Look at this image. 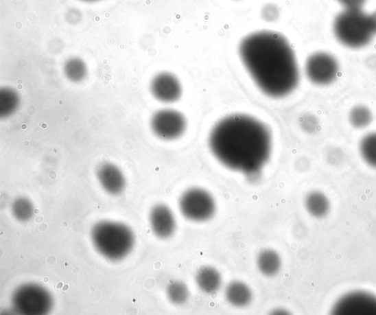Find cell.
Instances as JSON below:
<instances>
[{"label": "cell", "instance_id": "6da1fadb", "mask_svg": "<svg viewBox=\"0 0 376 315\" xmlns=\"http://www.w3.org/2000/svg\"><path fill=\"white\" fill-rule=\"evenodd\" d=\"M239 54L256 85L267 96L284 97L298 86L296 57L283 35L270 30L250 34L240 42Z\"/></svg>", "mask_w": 376, "mask_h": 315}, {"label": "cell", "instance_id": "7a4b0ae2", "mask_svg": "<svg viewBox=\"0 0 376 315\" xmlns=\"http://www.w3.org/2000/svg\"><path fill=\"white\" fill-rule=\"evenodd\" d=\"M209 145L219 162L247 176H255L262 171L272 150L267 126L245 114H233L218 122L209 138Z\"/></svg>", "mask_w": 376, "mask_h": 315}, {"label": "cell", "instance_id": "3957f363", "mask_svg": "<svg viewBox=\"0 0 376 315\" xmlns=\"http://www.w3.org/2000/svg\"><path fill=\"white\" fill-rule=\"evenodd\" d=\"M91 238L99 253L110 261L127 257L135 244L134 233L128 226L108 220L94 225L91 231Z\"/></svg>", "mask_w": 376, "mask_h": 315}, {"label": "cell", "instance_id": "277c9868", "mask_svg": "<svg viewBox=\"0 0 376 315\" xmlns=\"http://www.w3.org/2000/svg\"><path fill=\"white\" fill-rule=\"evenodd\" d=\"M333 30L340 43L351 49L367 46L375 36L369 14L362 9H344L334 19Z\"/></svg>", "mask_w": 376, "mask_h": 315}, {"label": "cell", "instance_id": "5b68a950", "mask_svg": "<svg viewBox=\"0 0 376 315\" xmlns=\"http://www.w3.org/2000/svg\"><path fill=\"white\" fill-rule=\"evenodd\" d=\"M12 301L16 312L27 315L47 314L54 305L51 293L36 283H27L18 287L13 292Z\"/></svg>", "mask_w": 376, "mask_h": 315}, {"label": "cell", "instance_id": "8992f818", "mask_svg": "<svg viewBox=\"0 0 376 315\" xmlns=\"http://www.w3.org/2000/svg\"><path fill=\"white\" fill-rule=\"evenodd\" d=\"M179 209L182 215L191 222H206L213 218L216 213L214 197L204 189H188L180 198Z\"/></svg>", "mask_w": 376, "mask_h": 315}, {"label": "cell", "instance_id": "52a82bcc", "mask_svg": "<svg viewBox=\"0 0 376 315\" xmlns=\"http://www.w3.org/2000/svg\"><path fill=\"white\" fill-rule=\"evenodd\" d=\"M305 73L312 83L318 86H327L338 78L339 62L328 52L318 51L307 59Z\"/></svg>", "mask_w": 376, "mask_h": 315}, {"label": "cell", "instance_id": "ba28073f", "mask_svg": "<svg viewBox=\"0 0 376 315\" xmlns=\"http://www.w3.org/2000/svg\"><path fill=\"white\" fill-rule=\"evenodd\" d=\"M151 128L154 134L164 141L178 139L186 130L187 121L184 115L172 109H163L156 112L151 119Z\"/></svg>", "mask_w": 376, "mask_h": 315}, {"label": "cell", "instance_id": "9c48e42d", "mask_svg": "<svg viewBox=\"0 0 376 315\" xmlns=\"http://www.w3.org/2000/svg\"><path fill=\"white\" fill-rule=\"evenodd\" d=\"M150 90L153 97L163 103L178 101L183 93L180 80L169 72L156 75L151 82Z\"/></svg>", "mask_w": 376, "mask_h": 315}, {"label": "cell", "instance_id": "30bf717a", "mask_svg": "<svg viewBox=\"0 0 376 315\" xmlns=\"http://www.w3.org/2000/svg\"><path fill=\"white\" fill-rule=\"evenodd\" d=\"M336 314H376V296L354 292L342 296L333 307Z\"/></svg>", "mask_w": 376, "mask_h": 315}, {"label": "cell", "instance_id": "8fae6325", "mask_svg": "<svg viewBox=\"0 0 376 315\" xmlns=\"http://www.w3.org/2000/svg\"><path fill=\"white\" fill-rule=\"evenodd\" d=\"M150 224L154 235L162 240L172 237L176 232L174 214L170 207L164 204H158L152 208Z\"/></svg>", "mask_w": 376, "mask_h": 315}, {"label": "cell", "instance_id": "7c38bea8", "mask_svg": "<svg viewBox=\"0 0 376 315\" xmlns=\"http://www.w3.org/2000/svg\"><path fill=\"white\" fill-rule=\"evenodd\" d=\"M97 176L104 191L110 195H120L126 188V178L119 167L113 163L101 164L97 170Z\"/></svg>", "mask_w": 376, "mask_h": 315}, {"label": "cell", "instance_id": "4fadbf2b", "mask_svg": "<svg viewBox=\"0 0 376 315\" xmlns=\"http://www.w3.org/2000/svg\"><path fill=\"white\" fill-rule=\"evenodd\" d=\"M224 296L226 301L237 308L248 307L253 299V293L249 286L237 280L228 283L225 289Z\"/></svg>", "mask_w": 376, "mask_h": 315}, {"label": "cell", "instance_id": "5bb4252c", "mask_svg": "<svg viewBox=\"0 0 376 315\" xmlns=\"http://www.w3.org/2000/svg\"><path fill=\"white\" fill-rule=\"evenodd\" d=\"M195 280L198 288L207 295L216 293L222 285L220 272L211 266H204L198 269Z\"/></svg>", "mask_w": 376, "mask_h": 315}, {"label": "cell", "instance_id": "9a60e30c", "mask_svg": "<svg viewBox=\"0 0 376 315\" xmlns=\"http://www.w3.org/2000/svg\"><path fill=\"white\" fill-rule=\"evenodd\" d=\"M257 266L261 275L266 277H274L281 269L282 260L277 250L264 248L257 255Z\"/></svg>", "mask_w": 376, "mask_h": 315}, {"label": "cell", "instance_id": "2e32d148", "mask_svg": "<svg viewBox=\"0 0 376 315\" xmlns=\"http://www.w3.org/2000/svg\"><path fill=\"white\" fill-rule=\"evenodd\" d=\"M21 98L18 91L10 87L0 89V118L12 117L19 109Z\"/></svg>", "mask_w": 376, "mask_h": 315}, {"label": "cell", "instance_id": "e0dca14e", "mask_svg": "<svg viewBox=\"0 0 376 315\" xmlns=\"http://www.w3.org/2000/svg\"><path fill=\"white\" fill-rule=\"evenodd\" d=\"M64 75L71 82L78 83L84 80L88 75L86 62L81 58L74 57L67 60L64 67Z\"/></svg>", "mask_w": 376, "mask_h": 315}, {"label": "cell", "instance_id": "ac0fdd59", "mask_svg": "<svg viewBox=\"0 0 376 315\" xmlns=\"http://www.w3.org/2000/svg\"><path fill=\"white\" fill-rule=\"evenodd\" d=\"M166 295L169 301L176 306L185 304L190 297V290L186 283L180 280L169 282L166 288Z\"/></svg>", "mask_w": 376, "mask_h": 315}, {"label": "cell", "instance_id": "d6986e66", "mask_svg": "<svg viewBox=\"0 0 376 315\" xmlns=\"http://www.w3.org/2000/svg\"><path fill=\"white\" fill-rule=\"evenodd\" d=\"M12 213L14 218L19 222H27L34 217L35 207L28 198L19 197L12 203Z\"/></svg>", "mask_w": 376, "mask_h": 315}, {"label": "cell", "instance_id": "ffe728a7", "mask_svg": "<svg viewBox=\"0 0 376 315\" xmlns=\"http://www.w3.org/2000/svg\"><path fill=\"white\" fill-rule=\"evenodd\" d=\"M373 113L369 108L363 104L354 106L349 112V121L353 128L364 129L373 121Z\"/></svg>", "mask_w": 376, "mask_h": 315}, {"label": "cell", "instance_id": "44dd1931", "mask_svg": "<svg viewBox=\"0 0 376 315\" xmlns=\"http://www.w3.org/2000/svg\"><path fill=\"white\" fill-rule=\"evenodd\" d=\"M360 152L364 161L376 169V132L364 136L360 143Z\"/></svg>", "mask_w": 376, "mask_h": 315}, {"label": "cell", "instance_id": "7402d4cb", "mask_svg": "<svg viewBox=\"0 0 376 315\" xmlns=\"http://www.w3.org/2000/svg\"><path fill=\"white\" fill-rule=\"evenodd\" d=\"M328 205L327 197L318 191L310 193L305 199V206L308 212L315 217H320L325 214Z\"/></svg>", "mask_w": 376, "mask_h": 315}, {"label": "cell", "instance_id": "603a6c76", "mask_svg": "<svg viewBox=\"0 0 376 315\" xmlns=\"http://www.w3.org/2000/svg\"><path fill=\"white\" fill-rule=\"evenodd\" d=\"M262 16L268 22H274L279 17V9L274 5H268L263 8Z\"/></svg>", "mask_w": 376, "mask_h": 315}, {"label": "cell", "instance_id": "cb8c5ba5", "mask_svg": "<svg viewBox=\"0 0 376 315\" xmlns=\"http://www.w3.org/2000/svg\"><path fill=\"white\" fill-rule=\"evenodd\" d=\"M346 10H361L367 0H337Z\"/></svg>", "mask_w": 376, "mask_h": 315}, {"label": "cell", "instance_id": "d4e9b609", "mask_svg": "<svg viewBox=\"0 0 376 315\" xmlns=\"http://www.w3.org/2000/svg\"><path fill=\"white\" fill-rule=\"evenodd\" d=\"M309 121L306 117L301 121L302 128L308 132H314L318 127V122L313 115H309Z\"/></svg>", "mask_w": 376, "mask_h": 315}, {"label": "cell", "instance_id": "484cf974", "mask_svg": "<svg viewBox=\"0 0 376 315\" xmlns=\"http://www.w3.org/2000/svg\"><path fill=\"white\" fill-rule=\"evenodd\" d=\"M77 10H71L70 12L67 15V19L69 21L71 18H75V23H78L81 19V14Z\"/></svg>", "mask_w": 376, "mask_h": 315}, {"label": "cell", "instance_id": "4316f807", "mask_svg": "<svg viewBox=\"0 0 376 315\" xmlns=\"http://www.w3.org/2000/svg\"><path fill=\"white\" fill-rule=\"evenodd\" d=\"M369 16L373 33L375 35H376V12H373L371 14H369Z\"/></svg>", "mask_w": 376, "mask_h": 315}, {"label": "cell", "instance_id": "83f0119b", "mask_svg": "<svg viewBox=\"0 0 376 315\" xmlns=\"http://www.w3.org/2000/svg\"><path fill=\"white\" fill-rule=\"evenodd\" d=\"M82 1H86V2H94V1H98V0H82Z\"/></svg>", "mask_w": 376, "mask_h": 315}]
</instances>
